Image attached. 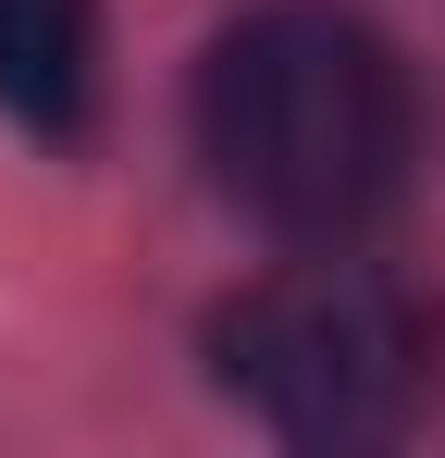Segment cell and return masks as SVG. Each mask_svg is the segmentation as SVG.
<instances>
[{
    "instance_id": "6da1fadb",
    "label": "cell",
    "mask_w": 445,
    "mask_h": 458,
    "mask_svg": "<svg viewBox=\"0 0 445 458\" xmlns=\"http://www.w3.org/2000/svg\"><path fill=\"white\" fill-rule=\"evenodd\" d=\"M198 161L248 224L297 248H359L421 161V87L396 38L334 0H260L198 63Z\"/></svg>"
},
{
    "instance_id": "7a4b0ae2",
    "label": "cell",
    "mask_w": 445,
    "mask_h": 458,
    "mask_svg": "<svg viewBox=\"0 0 445 458\" xmlns=\"http://www.w3.org/2000/svg\"><path fill=\"white\" fill-rule=\"evenodd\" d=\"M211 372L260 434L347 458V446H396L433 421L445 322L408 273H383L359 248H309L211 310Z\"/></svg>"
},
{
    "instance_id": "3957f363",
    "label": "cell",
    "mask_w": 445,
    "mask_h": 458,
    "mask_svg": "<svg viewBox=\"0 0 445 458\" xmlns=\"http://www.w3.org/2000/svg\"><path fill=\"white\" fill-rule=\"evenodd\" d=\"M99 99V0H0V112L74 137Z\"/></svg>"
}]
</instances>
